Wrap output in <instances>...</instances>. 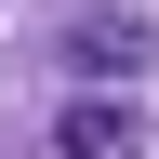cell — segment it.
Instances as JSON below:
<instances>
[{
    "mask_svg": "<svg viewBox=\"0 0 159 159\" xmlns=\"http://www.w3.org/2000/svg\"><path fill=\"white\" fill-rule=\"evenodd\" d=\"M53 146H66V159H133V146H146V119H133V106H66V119H53Z\"/></svg>",
    "mask_w": 159,
    "mask_h": 159,
    "instance_id": "6da1fadb",
    "label": "cell"
},
{
    "mask_svg": "<svg viewBox=\"0 0 159 159\" xmlns=\"http://www.w3.org/2000/svg\"><path fill=\"white\" fill-rule=\"evenodd\" d=\"M66 53H80V66H106V80H133V66H146V27H133V13H80Z\"/></svg>",
    "mask_w": 159,
    "mask_h": 159,
    "instance_id": "7a4b0ae2",
    "label": "cell"
}]
</instances>
